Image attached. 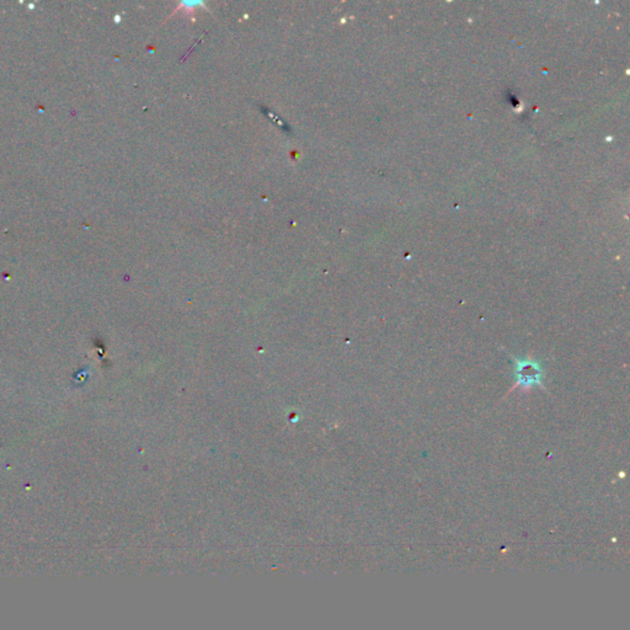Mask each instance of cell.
<instances>
[{"instance_id":"obj_1","label":"cell","mask_w":630,"mask_h":630,"mask_svg":"<svg viewBox=\"0 0 630 630\" xmlns=\"http://www.w3.org/2000/svg\"><path fill=\"white\" fill-rule=\"evenodd\" d=\"M513 360V377L515 384L512 385L508 393L515 392L516 389H521V393H528L533 388L546 389L544 387V370L542 368L540 361L535 360L532 356L526 357H515Z\"/></svg>"}]
</instances>
